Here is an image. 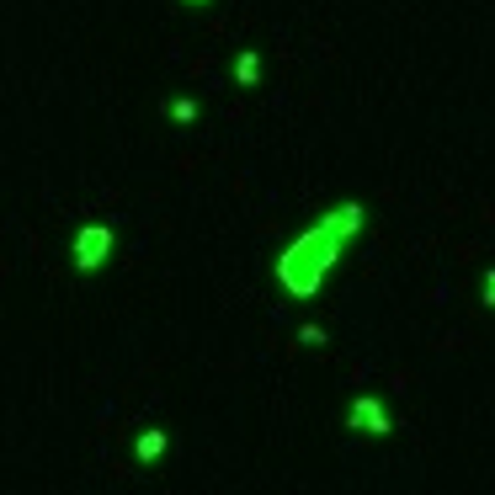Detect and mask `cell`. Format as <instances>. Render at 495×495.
<instances>
[{"mask_svg":"<svg viewBox=\"0 0 495 495\" xmlns=\"http://www.w3.org/2000/svg\"><path fill=\"white\" fill-rule=\"evenodd\" d=\"M341 229L330 219H320L309 234H298L288 251H282V261H277V277H282V288L293 293V298H315L320 293V277L335 267V256H341Z\"/></svg>","mask_w":495,"mask_h":495,"instance_id":"cell-1","label":"cell"},{"mask_svg":"<svg viewBox=\"0 0 495 495\" xmlns=\"http://www.w3.org/2000/svg\"><path fill=\"white\" fill-rule=\"evenodd\" d=\"M107 251H112L107 224H86V229L75 234V267H80V272H96V267L107 261Z\"/></svg>","mask_w":495,"mask_h":495,"instance_id":"cell-2","label":"cell"},{"mask_svg":"<svg viewBox=\"0 0 495 495\" xmlns=\"http://www.w3.org/2000/svg\"><path fill=\"white\" fill-rule=\"evenodd\" d=\"M346 426H357V432H368V437H389L394 432V421H389L384 399L379 394H362V399H352V416H346Z\"/></svg>","mask_w":495,"mask_h":495,"instance_id":"cell-3","label":"cell"},{"mask_svg":"<svg viewBox=\"0 0 495 495\" xmlns=\"http://www.w3.org/2000/svg\"><path fill=\"white\" fill-rule=\"evenodd\" d=\"M234 80H240V86H256V80H261V59L251 54V49L234 59Z\"/></svg>","mask_w":495,"mask_h":495,"instance_id":"cell-4","label":"cell"},{"mask_svg":"<svg viewBox=\"0 0 495 495\" xmlns=\"http://www.w3.org/2000/svg\"><path fill=\"white\" fill-rule=\"evenodd\" d=\"M160 453H165V432H144V437H139V458H144V463L160 458Z\"/></svg>","mask_w":495,"mask_h":495,"instance_id":"cell-5","label":"cell"},{"mask_svg":"<svg viewBox=\"0 0 495 495\" xmlns=\"http://www.w3.org/2000/svg\"><path fill=\"white\" fill-rule=\"evenodd\" d=\"M170 117H176V123H192V117H197V102H187V96L170 102Z\"/></svg>","mask_w":495,"mask_h":495,"instance_id":"cell-6","label":"cell"},{"mask_svg":"<svg viewBox=\"0 0 495 495\" xmlns=\"http://www.w3.org/2000/svg\"><path fill=\"white\" fill-rule=\"evenodd\" d=\"M298 341H304V346H325V330H320V325H304V330H298Z\"/></svg>","mask_w":495,"mask_h":495,"instance_id":"cell-7","label":"cell"},{"mask_svg":"<svg viewBox=\"0 0 495 495\" xmlns=\"http://www.w3.org/2000/svg\"><path fill=\"white\" fill-rule=\"evenodd\" d=\"M485 304H490V309H495V267H490V272H485Z\"/></svg>","mask_w":495,"mask_h":495,"instance_id":"cell-8","label":"cell"},{"mask_svg":"<svg viewBox=\"0 0 495 495\" xmlns=\"http://www.w3.org/2000/svg\"><path fill=\"white\" fill-rule=\"evenodd\" d=\"M192 5H203V0H192Z\"/></svg>","mask_w":495,"mask_h":495,"instance_id":"cell-9","label":"cell"}]
</instances>
